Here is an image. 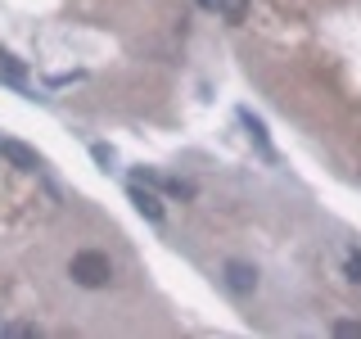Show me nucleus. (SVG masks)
Listing matches in <instances>:
<instances>
[{"mask_svg": "<svg viewBox=\"0 0 361 339\" xmlns=\"http://www.w3.org/2000/svg\"><path fill=\"white\" fill-rule=\"evenodd\" d=\"M68 276L82 290H104V285H113V263L99 249H82V254H73V263H68Z\"/></svg>", "mask_w": 361, "mask_h": 339, "instance_id": "f257e3e1", "label": "nucleus"}, {"mask_svg": "<svg viewBox=\"0 0 361 339\" xmlns=\"http://www.w3.org/2000/svg\"><path fill=\"white\" fill-rule=\"evenodd\" d=\"M221 280H226V290H235V294H253L257 290V267L244 263V258H231V263L221 267Z\"/></svg>", "mask_w": 361, "mask_h": 339, "instance_id": "f03ea898", "label": "nucleus"}, {"mask_svg": "<svg viewBox=\"0 0 361 339\" xmlns=\"http://www.w3.org/2000/svg\"><path fill=\"white\" fill-rule=\"evenodd\" d=\"M131 203H135V213H140V218H149V222H163L167 218V208H163V199L154 195V190H145V181H131Z\"/></svg>", "mask_w": 361, "mask_h": 339, "instance_id": "7ed1b4c3", "label": "nucleus"}, {"mask_svg": "<svg viewBox=\"0 0 361 339\" xmlns=\"http://www.w3.org/2000/svg\"><path fill=\"white\" fill-rule=\"evenodd\" d=\"M240 122H244V131H248V141L257 145V154L267 158V163H276V145H271V136H267V122L257 118V113H248V109H240Z\"/></svg>", "mask_w": 361, "mask_h": 339, "instance_id": "20e7f679", "label": "nucleus"}, {"mask_svg": "<svg viewBox=\"0 0 361 339\" xmlns=\"http://www.w3.org/2000/svg\"><path fill=\"white\" fill-rule=\"evenodd\" d=\"M0 154H5L9 163L18 167V172H41V167H45V158H41L37 150H27L23 141H0Z\"/></svg>", "mask_w": 361, "mask_h": 339, "instance_id": "39448f33", "label": "nucleus"}, {"mask_svg": "<svg viewBox=\"0 0 361 339\" xmlns=\"http://www.w3.org/2000/svg\"><path fill=\"white\" fill-rule=\"evenodd\" d=\"M0 82H9V86H27V64L23 59H14L9 50H0Z\"/></svg>", "mask_w": 361, "mask_h": 339, "instance_id": "423d86ee", "label": "nucleus"}, {"mask_svg": "<svg viewBox=\"0 0 361 339\" xmlns=\"http://www.w3.org/2000/svg\"><path fill=\"white\" fill-rule=\"evenodd\" d=\"M212 14H221L226 23H244L248 18V0H208Z\"/></svg>", "mask_w": 361, "mask_h": 339, "instance_id": "0eeeda50", "label": "nucleus"}, {"mask_svg": "<svg viewBox=\"0 0 361 339\" xmlns=\"http://www.w3.org/2000/svg\"><path fill=\"white\" fill-rule=\"evenodd\" d=\"M90 158H95V163L104 167V172H113V167H118V150H113V145H104V141L90 145Z\"/></svg>", "mask_w": 361, "mask_h": 339, "instance_id": "6e6552de", "label": "nucleus"}, {"mask_svg": "<svg viewBox=\"0 0 361 339\" xmlns=\"http://www.w3.org/2000/svg\"><path fill=\"white\" fill-rule=\"evenodd\" d=\"M163 195H172V199H195V186H190V181H180V177H163Z\"/></svg>", "mask_w": 361, "mask_h": 339, "instance_id": "1a4fd4ad", "label": "nucleus"}, {"mask_svg": "<svg viewBox=\"0 0 361 339\" xmlns=\"http://www.w3.org/2000/svg\"><path fill=\"white\" fill-rule=\"evenodd\" d=\"M0 335H9V339H32V335H41L37 326H27V321H9V326H0Z\"/></svg>", "mask_w": 361, "mask_h": 339, "instance_id": "9d476101", "label": "nucleus"}, {"mask_svg": "<svg viewBox=\"0 0 361 339\" xmlns=\"http://www.w3.org/2000/svg\"><path fill=\"white\" fill-rule=\"evenodd\" d=\"M348 280L361 285V249H348Z\"/></svg>", "mask_w": 361, "mask_h": 339, "instance_id": "9b49d317", "label": "nucleus"}, {"mask_svg": "<svg viewBox=\"0 0 361 339\" xmlns=\"http://www.w3.org/2000/svg\"><path fill=\"white\" fill-rule=\"evenodd\" d=\"M334 335H343V339H361V321H334Z\"/></svg>", "mask_w": 361, "mask_h": 339, "instance_id": "f8f14e48", "label": "nucleus"}, {"mask_svg": "<svg viewBox=\"0 0 361 339\" xmlns=\"http://www.w3.org/2000/svg\"><path fill=\"white\" fill-rule=\"evenodd\" d=\"M73 82H82V73H77V68H73V73H54V77H50L54 90H59V86H73Z\"/></svg>", "mask_w": 361, "mask_h": 339, "instance_id": "ddd939ff", "label": "nucleus"}, {"mask_svg": "<svg viewBox=\"0 0 361 339\" xmlns=\"http://www.w3.org/2000/svg\"><path fill=\"white\" fill-rule=\"evenodd\" d=\"M0 326H5V321H0Z\"/></svg>", "mask_w": 361, "mask_h": 339, "instance_id": "4468645a", "label": "nucleus"}]
</instances>
